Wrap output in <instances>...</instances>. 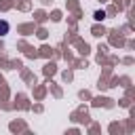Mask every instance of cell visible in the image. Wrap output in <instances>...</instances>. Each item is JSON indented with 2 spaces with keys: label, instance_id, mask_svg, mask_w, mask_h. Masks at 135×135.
Here are the masks:
<instances>
[{
  "label": "cell",
  "instance_id": "7a4b0ae2",
  "mask_svg": "<svg viewBox=\"0 0 135 135\" xmlns=\"http://www.w3.org/2000/svg\"><path fill=\"white\" fill-rule=\"evenodd\" d=\"M95 17H97V19H103V17H105V13H103V11H97V13H95Z\"/></svg>",
  "mask_w": 135,
  "mask_h": 135
},
{
  "label": "cell",
  "instance_id": "6da1fadb",
  "mask_svg": "<svg viewBox=\"0 0 135 135\" xmlns=\"http://www.w3.org/2000/svg\"><path fill=\"white\" fill-rule=\"evenodd\" d=\"M8 30H11V25H8V21H0V36H4V34H8Z\"/></svg>",
  "mask_w": 135,
  "mask_h": 135
}]
</instances>
